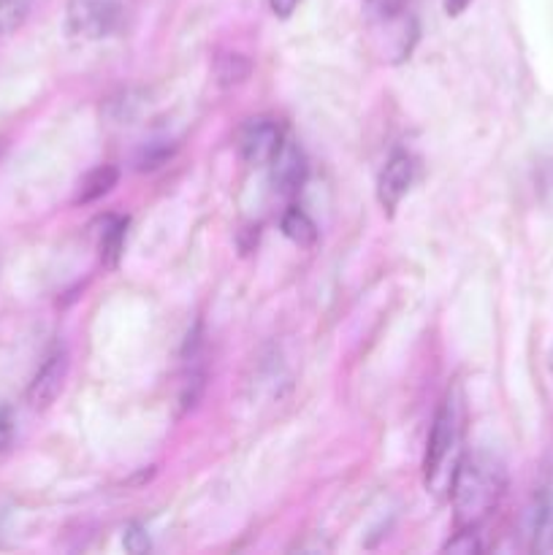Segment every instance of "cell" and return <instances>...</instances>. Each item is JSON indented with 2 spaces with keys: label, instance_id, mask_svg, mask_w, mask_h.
<instances>
[{
  "label": "cell",
  "instance_id": "obj_1",
  "mask_svg": "<svg viewBox=\"0 0 553 555\" xmlns=\"http://www.w3.org/2000/svg\"><path fill=\"white\" fill-rule=\"evenodd\" d=\"M504 488H507V477H504L502 464H497L491 455L461 459L450 480L455 524L461 529H477L499 507Z\"/></svg>",
  "mask_w": 553,
  "mask_h": 555
},
{
  "label": "cell",
  "instance_id": "obj_2",
  "mask_svg": "<svg viewBox=\"0 0 553 555\" xmlns=\"http://www.w3.org/2000/svg\"><path fill=\"white\" fill-rule=\"evenodd\" d=\"M461 442V406L459 393H448V399L439 404L437 415H434L432 431L426 439V455H423V475H426V486H437L442 477L445 464L450 455L455 453Z\"/></svg>",
  "mask_w": 553,
  "mask_h": 555
},
{
  "label": "cell",
  "instance_id": "obj_3",
  "mask_svg": "<svg viewBox=\"0 0 553 555\" xmlns=\"http://www.w3.org/2000/svg\"><path fill=\"white\" fill-rule=\"evenodd\" d=\"M128 9L125 0H70L68 33L87 41H101L125 27Z\"/></svg>",
  "mask_w": 553,
  "mask_h": 555
},
{
  "label": "cell",
  "instance_id": "obj_4",
  "mask_svg": "<svg viewBox=\"0 0 553 555\" xmlns=\"http://www.w3.org/2000/svg\"><path fill=\"white\" fill-rule=\"evenodd\" d=\"M282 128L276 119L255 117L247 119L242 130H239V152L249 166H269L271 157L276 155L282 144Z\"/></svg>",
  "mask_w": 553,
  "mask_h": 555
},
{
  "label": "cell",
  "instance_id": "obj_5",
  "mask_svg": "<svg viewBox=\"0 0 553 555\" xmlns=\"http://www.w3.org/2000/svg\"><path fill=\"white\" fill-rule=\"evenodd\" d=\"M271 184L280 195L285 198H293L298 190L304 188L309 177V166H307V155L301 152V146L291 139H282L280 150L276 155L271 157Z\"/></svg>",
  "mask_w": 553,
  "mask_h": 555
},
{
  "label": "cell",
  "instance_id": "obj_6",
  "mask_svg": "<svg viewBox=\"0 0 553 555\" xmlns=\"http://www.w3.org/2000/svg\"><path fill=\"white\" fill-rule=\"evenodd\" d=\"M65 377H68V352H65V347H54L33 377L30 388H27V401H30L33 410L52 406L63 390Z\"/></svg>",
  "mask_w": 553,
  "mask_h": 555
},
{
  "label": "cell",
  "instance_id": "obj_7",
  "mask_svg": "<svg viewBox=\"0 0 553 555\" xmlns=\"http://www.w3.org/2000/svg\"><path fill=\"white\" fill-rule=\"evenodd\" d=\"M412 179H415V160H412L407 152H394L377 179L380 206H383L388 215H394L396 206L401 204V198L410 193Z\"/></svg>",
  "mask_w": 553,
  "mask_h": 555
},
{
  "label": "cell",
  "instance_id": "obj_8",
  "mask_svg": "<svg viewBox=\"0 0 553 555\" xmlns=\"http://www.w3.org/2000/svg\"><path fill=\"white\" fill-rule=\"evenodd\" d=\"M529 537L535 553L553 551V480L542 482L540 491L535 493L529 515Z\"/></svg>",
  "mask_w": 553,
  "mask_h": 555
},
{
  "label": "cell",
  "instance_id": "obj_9",
  "mask_svg": "<svg viewBox=\"0 0 553 555\" xmlns=\"http://www.w3.org/2000/svg\"><path fill=\"white\" fill-rule=\"evenodd\" d=\"M119 171L114 166H98L81 179L79 195H76V204H92V201L103 198V195L112 193L117 188Z\"/></svg>",
  "mask_w": 553,
  "mask_h": 555
},
{
  "label": "cell",
  "instance_id": "obj_10",
  "mask_svg": "<svg viewBox=\"0 0 553 555\" xmlns=\"http://www.w3.org/2000/svg\"><path fill=\"white\" fill-rule=\"evenodd\" d=\"M282 233L291 238L298 247H312L318 242V225L312 222V217L301 209H287L285 217H282Z\"/></svg>",
  "mask_w": 553,
  "mask_h": 555
},
{
  "label": "cell",
  "instance_id": "obj_11",
  "mask_svg": "<svg viewBox=\"0 0 553 555\" xmlns=\"http://www.w3.org/2000/svg\"><path fill=\"white\" fill-rule=\"evenodd\" d=\"M125 231H128V220L125 217H108L106 228L101 233V260L106 266H117L119 255L125 247Z\"/></svg>",
  "mask_w": 553,
  "mask_h": 555
},
{
  "label": "cell",
  "instance_id": "obj_12",
  "mask_svg": "<svg viewBox=\"0 0 553 555\" xmlns=\"http://www.w3.org/2000/svg\"><path fill=\"white\" fill-rule=\"evenodd\" d=\"M33 0H0V36H11L25 25Z\"/></svg>",
  "mask_w": 553,
  "mask_h": 555
},
{
  "label": "cell",
  "instance_id": "obj_13",
  "mask_svg": "<svg viewBox=\"0 0 553 555\" xmlns=\"http://www.w3.org/2000/svg\"><path fill=\"white\" fill-rule=\"evenodd\" d=\"M247 76L249 63L242 54H226V57H220V63H217V79H220V85H239V81H244Z\"/></svg>",
  "mask_w": 553,
  "mask_h": 555
},
{
  "label": "cell",
  "instance_id": "obj_14",
  "mask_svg": "<svg viewBox=\"0 0 553 555\" xmlns=\"http://www.w3.org/2000/svg\"><path fill=\"white\" fill-rule=\"evenodd\" d=\"M483 545L477 540V529H461V534H455L453 540L445 545V553H459V555H472L480 553Z\"/></svg>",
  "mask_w": 553,
  "mask_h": 555
},
{
  "label": "cell",
  "instance_id": "obj_15",
  "mask_svg": "<svg viewBox=\"0 0 553 555\" xmlns=\"http://www.w3.org/2000/svg\"><path fill=\"white\" fill-rule=\"evenodd\" d=\"M123 545L125 551L133 553V555H141L150 551V534H146V529L141 524H130L128 529H125L123 534Z\"/></svg>",
  "mask_w": 553,
  "mask_h": 555
},
{
  "label": "cell",
  "instance_id": "obj_16",
  "mask_svg": "<svg viewBox=\"0 0 553 555\" xmlns=\"http://www.w3.org/2000/svg\"><path fill=\"white\" fill-rule=\"evenodd\" d=\"M11 442H14V415L9 406H0V453H5Z\"/></svg>",
  "mask_w": 553,
  "mask_h": 555
},
{
  "label": "cell",
  "instance_id": "obj_17",
  "mask_svg": "<svg viewBox=\"0 0 553 555\" xmlns=\"http://www.w3.org/2000/svg\"><path fill=\"white\" fill-rule=\"evenodd\" d=\"M298 3H301V0H269L271 11H274L280 20H287V16H293V11L298 9Z\"/></svg>",
  "mask_w": 553,
  "mask_h": 555
},
{
  "label": "cell",
  "instance_id": "obj_18",
  "mask_svg": "<svg viewBox=\"0 0 553 555\" xmlns=\"http://www.w3.org/2000/svg\"><path fill=\"white\" fill-rule=\"evenodd\" d=\"M472 0H445V11H448V16H459L464 14L466 5H470Z\"/></svg>",
  "mask_w": 553,
  "mask_h": 555
}]
</instances>
